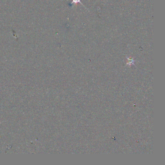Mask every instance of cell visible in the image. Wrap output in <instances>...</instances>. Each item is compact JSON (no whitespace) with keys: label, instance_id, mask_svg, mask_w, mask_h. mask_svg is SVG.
Segmentation results:
<instances>
[{"label":"cell","instance_id":"6da1fadb","mask_svg":"<svg viewBox=\"0 0 165 165\" xmlns=\"http://www.w3.org/2000/svg\"><path fill=\"white\" fill-rule=\"evenodd\" d=\"M78 3H80L83 6H84L82 3L81 2V0H72V2H71V4H77Z\"/></svg>","mask_w":165,"mask_h":165}]
</instances>
